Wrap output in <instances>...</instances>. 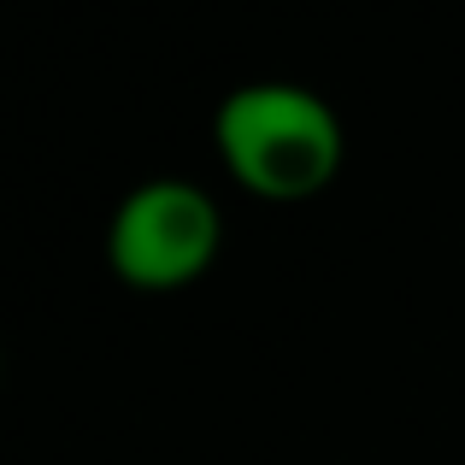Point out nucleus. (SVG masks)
<instances>
[{
    "label": "nucleus",
    "instance_id": "obj_1",
    "mask_svg": "<svg viewBox=\"0 0 465 465\" xmlns=\"http://www.w3.org/2000/svg\"><path fill=\"white\" fill-rule=\"evenodd\" d=\"M213 142L230 177L277 206L324 194L348 153L336 106L312 94L307 83L283 77L236 83L213 113Z\"/></svg>",
    "mask_w": 465,
    "mask_h": 465
},
{
    "label": "nucleus",
    "instance_id": "obj_2",
    "mask_svg": "<svg viewBox=\"0 0 465 465\" xmlns=\"http://www.w3.org/2000/svg\"><path fill=\"white\" fill-rule=\"evenodd\" d=\"M224 242L218 201L189 177H148L106 218V265L136 295H177L201 283Z\"/></svg>",
    "mask_w": 465,
    "mask_h": 465
}]
</instances>
